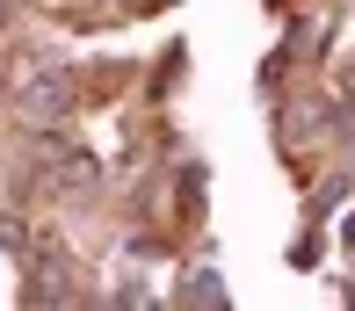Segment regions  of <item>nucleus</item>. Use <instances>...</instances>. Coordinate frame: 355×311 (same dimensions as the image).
<instances>
[{
  "mask_svg": "<svg viewBox=\"0 0 355 311\" xmlns=\"http://www.w3.org/2000/svg\"><path fill=\"white\" fill-rule=\"evenodd\" d=\"M22 116L58 123V116H66V80H37V87H22Z\"/></svg>",
  "mask_w": 355,
  "mask_h": 311,
  "instance_id": "obj_1",
  "label": "nucleus"
}]
</instances>
